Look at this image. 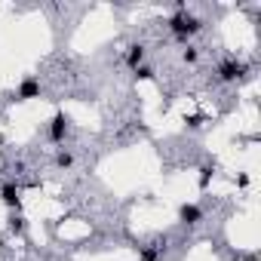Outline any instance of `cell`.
<instances>
[{
	"mask_svg": "<svg viewBox=\"0 0 261 261\" xmlns=\"http://www.w3.org/2000/svg\"><path fill=\"white\" fill-rule=\"evenodd\" d=\"M209 178H212V166H203L200 169V188H209Z\"/></svg>",
	"mask_w": 261,
	"mask_h": 261,
	"instance_id": "12",
	"label": "cell"
},
{
	"mask_svg": "<svg viewBox=\"0 0 261 261\" xmlns=\"http://www.w3.org/2000/svg\"><path fill=\"white\" fill-rule=\"evenodd\" d=\"M178 218H181V224L191 227V224H197V221L203 218V209H200L197 203H185V206L178 209Z\"/></svg>",
	"mask_w": 261,
	"mask_h": 261,
	"instance_id": "5",
	"label": "cell"
},
{
	"mask_svg": "<svg viewBox=\"0 0 261 261\" xmlns=\"http://www.w3.org/2000/svg\"><path fill=\"white\" fill-rule=\"evenodd\" d=\"M246 74V65H240L237 59H224L221 65H218V80L221 83H233L237 77H243Z\"/></svg>",
	"mask_w": 261,
	"mask_h": 261,
	"instance_id": "2",
	"label": "cell"
},
{
	"mask_svg": "<svg viewBox=\"0 0 261 261\" xmlns=\"http://www.w3.org/2000/svg\"><path fill=\"white\" fill-rule=\"evenodd\" d=\"M126 65L133 68V71H136L139 65H145V46H142V43H133V46L126 49Z\"/></svg>",
	"mask_w": 261,
	"mask_h": 261,
	"instance_id": "6",
	"label": "cell"
},
{
	"mask_svg": "<svg viewBox=\"0 0 261 261\" xmlns=\"http://www.w3.org/2000/svg\"><path fill=\"white\" fill-rule=\"evenodd\" d=\"M19 101H31V98H40V80L37 77H25L19 83V92H16Z\"/></svg>",
	"mask_w": 261,
	"mask_h": 261,
	"instance_id": "3",
	"label": "cell"
},
{
	"mask_svg": "<svg viewBox=\"0 0 261 261\" xmlns=\"http://www.w3.org/2000/svg\"><path fill=\"white\" fill-rule=\"evenodd\" d=\"M0 200H4V206H10V209H19V188L13 181L4 185V188H0Z\"/></svg>",
	"mask_w": 261,
	"mask_h": 261,
	"instance_id": "7",
	"label": "cell"
},
{
	"mask_svg": "<svg viewBox=\"0 0 261 261\" xmlns=\"http://www.w3.org/2000/svg\"><path fill=\"white\" fill-rule=\"evenodd\" d=\"M65 136H68V120H65V114H56L53 120H49V142H65Z\"/></svg>",
	"mask_w": 261,
	"mask_h": 261,
	"instance_id": "4",
	"label": "cell"
},
{
	"mask_svg": "<svg viewBox=\"0 0 261 261\" xmlns=\"http://www.w3.org/2000/svg\"><path fill=\"white\" fill-rule=\"evenodd\" d=\"M56 166H59V169H71V166H74V157H71L68 151H59V154H56Z\"/></svg>",
	"mask_w": 261,
	"mask_h": 261,
	"instance_id": "9",
	"label": "cell"
},
{
	"mask_svg": "<svg viewBox=\"0 0 261 261\" xmlns=\"http://www.w3.org/2000/svg\"><path fill=\"white\" fill-rule=\"evenodd\" d=\"M181 59H185V62H188V65H194V62H197V59H200V53H197V49H194V46H188V49H185V53H181Z\"/></svg>",
	"mask_w": 261,
	"mask_h": 261,
	"instance_id": "11",
	"label": "cell"
},
{
	"mask_svg": "<svg viewBox=\"0 0 261 261\" xmlns=\"http://www.w3.org/2000/svg\"><path fill=\"white\" fill-rule=\"evenodd\" d=\"M10 230H13V233H22V230H25V221H22V218L16 215V218L10 221Z\"/></svg>",
	"mask_w": 261,
	"mask_h": 261,
	"instance_id": "14",
	"label": "cell"
},
{
	"mask_svg": "<svg viewBox=\"0 0 261 261\" xmlns=\"http://www.w3.org/2000/svg\"><path fill=\"white\" fill-rule=\"evenodd\" d=\"M185 123L191 129H197V126H203V114H191V117H185Z\"/></svg>",
	"mask_w": 261,
	"mask_h": 261,
	"instance_id": "13",
	"label": "cell"
},
{
	"mask_svg": "<svg viewBox=\"0 0 261 261\" xmlns=\"http://www.w3.org/2000/svg\"><path fill=\"white\" fill-rule=\"evenodd\" d=\"M163 246H142L139 249V261H160Z\"/></svg>",
	"mask_w": 261,
	"mask_h": 261,
	"instance_id": "8",
	"label": "cell"
},
{
	"mask_svg": "<svg viewBox=\"0 0 261 261\" xmlns=\"http://www.w3.org/2000/svg\"><path fill=\"white\" fill-rule=\"evenodd\" d=\"M136 77H139V80H154V68L139 65V68H136Z\"/></svg>",
	"mask_w": 261,
	"mask_h": 261,
	"instance_id": "10",
	"label": "cell"
},
{
	"mask_svg": "<svg viewBox=\"0 0 261 261\" xmlns=\"http://www.w3.org/2000/svg\"><path fill=\"white\" fill-rule=\"evenodd\" d=\"M200 28H203V22H200L197 16H191L188 10H181V7H178V13L169 19V31H172L178 40H188V37H194Z\"/></svg>",
	"mask_w": 261,
	"mask_h": 261,
	"instance_id": "1",
	"label": "cell"
}]
</instances>
